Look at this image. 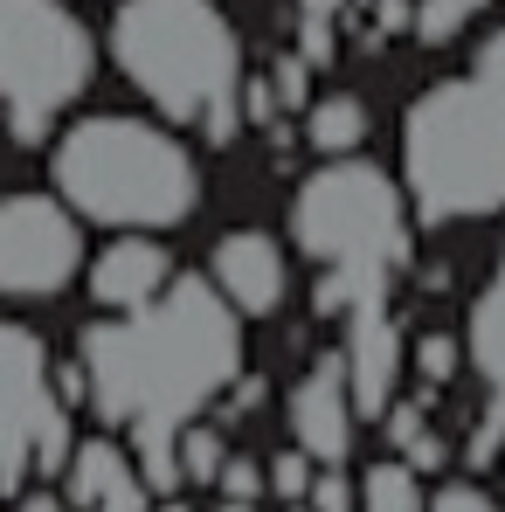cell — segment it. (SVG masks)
Listing matches in <instances>:
<instances>
[{
    "instance_id": "22",
    "label": "cell",
    "mask_w": 505,
    "mask_h": 512,
    "mask_svg": "<svg viewBox=\"0 0 505 512\" xmlns=\"http://www.w3.org/2000/svg\"><path fill=\"white\" fill-rule=\"evenodd\" d=\"M429 512H505L478 478H443V485H429Z\"/></svg>"
},
{
    "instance_id": "17",
    "label": "cell",
    "mask_w": 505,
    "mask_h": 512,
    "mask_svg": "<svg viewBox=\"0 0 505 512\" xmlns=\"http://www.w3.org/2000/svg\"><path fill=\"white\" fill-rule=\"evenodd\" d=\"M229 464V436L215 423H187L180 429V485H215Z\"/></svg>"
},
{
    "instance_id": "9",
    "label": "cell",
    "mask_w": 505,
    "mask_h": 512,
    "mask_svg": "<svg viewBox=\"0 0 505 512\" xmlns=\"http://www.w3.org/2000/svg\"><path fill=\"white\" fill-rule=\"evenodd\" d=\"M284 416H291V443H298L312 464H346V457H353L360 409H353V388H346V360H339V353L312 360V367L298 374Z\"/></svg>"
},
{
    "instance_id": "4",
    "label": "cell",
    "mask_w": 505,
    "mask_h": 512,
    "mask_svg": "<svg viewBox=\"0 0 505 512\" xmlns=\"http://www.w3.org/2000/svg\"><path fill=\"white\" fill-rule=\"evenodd\" d=\"M402 194L429 229L505 215V97L478 77H443L402 111Z\"/></svg>"
},
{
    "instance_id": "19",
    "label": "cell",
    "mask_w": 505,
    "mask_h": 512,
    "mask_svg": "<svg viewBox=\"0 0 505 512\" xmlns=\"http://www.w3.org/2000/svg\"><path fill=\"white\" fill-rule=\"evenodd\" d=\"M485 7H492V0H416V21H409V28H416L422 42H450V35H464V21L485 14Z\"/></svg>"
},
{
    "instance_id": "12",
    "label": "cell",
    "mask_w": 505,
    "mask_h": 512,
    "mask_svg": "<svg viewBox=\"0 0 505 512\" xmlns=\"http://www.w3.org/2000/svg\"><path fill=\"white\" fill-rule=\"evenodd\" d=\"M167 284H173V256L146 229H125L118 243H104V256L90 263V298L104 312H132V305L160 298Z\"/></svg>"
},
{
    "instance_id": "11",
    "label": "cell",
    "mask_w": 505,
    "mask_h": 512,
    "mask_svg": "<svg viewBox=\"0 0 505 512\" xmlns=\"http://www.w3.org/2000/svg\"><path fill=\"white\" fill-rule=\"evenodd\" d=\"M63 499H70V512H153V492H146L132 450L111 443V436H90V443L70 450Z\"/></svg>"
},
{
    "instance_id": "29",
    "label": "cell",
    "mask_w": 505,
    "mask_h": 512,
    "mask_svg": "<svg viewBox=\"0 0 505 512\" xmlns=\"http://www.w3.org/2000/svg\"><path fill=\"white\" fill-rule=\"evenodd\" d=\"M284 512H312V506H284Z\"/></svg>"
},
{
    "instance_id": "14",
    "label": "cell",
    "mask_w": 505,
    "mask_h": 512,
    "mask_svg": "<svg viewBox=\"0 0 505 512\" xmlns=\"http://www.w3.org/2000/svg\"><path fill=\"white\" fill-rule=\"evenodd\" d=\"M367 132H374V118H367V104L353 97V90H333V97H319L312 111H305V139H312V153H360L367 146Z\"/></svg>"
},
{
    "instance_id": "16",
    "label": "cell",
    "mask_w": 505,
    "mask_h": 512,
    "mask_svg": "<svg viewBox=\"0 0 505 512\" xmlns=\"http://www.w3.org/2000/svg\"><path fill=\"white\" fill-rule=\"evenodd\" d=\"M409 367H416L422 395L450 388V381L464 374V333H416V340H409Z\"/></svg>"
},
{
    "instance_id": "8",
    "label": "cell",
    "mask_w": 505,
    "mask_h": 512,
    "mask_svg": "<svg viewBox=\"0 0 505 512\" xmlns=\"http://www.w3.org/2000/svg\"><path fill=\"white\" fill-rule=\"evenodd\" d=\"M84 270V229L70 201L7 194L0 201V298H56Z\"/></svg>"
},
{
    "instance_id": "26",
    "label": "cell",
    "mask_w": 505,
    "mask_h": 512,
    "mask_svg": "<svg viewBox=\"0 0 505 512\" xmlns=\"http://www.w3.org/2000/svg\"><path fill=\"white\" fill-rule=\"evenodd\" d=\"M305 70H312L305 56H277V104H284V111L305 104Z\"/></svg>"
},
{
    "instance_id": "1",
    "label": "cell",
    "mask_w": 505,
    "mask_h": 512,
    "mask_svg": "<svg viewBox=\"0 0 505 512\" xmlns=\"http://www.w3.org/2000/svg\"><path fill=\"white\" fill-rule=\"evenodd\" d=\"M84 402L132 436L153 499H180V429L201 423L243 374V312L208 277H173L160 298L111 312L77 340Z\"/></svg>"
},
{
    "instance_id": "15",
    "label": "cell",
    "mask_w": 505,
    "mask_h": 512,
    "mask_svg": "<svg viewBox=\"0 0 505 512\" xmlns=\"http://www.w3.org/2000/svg\"><path fill=\"white\" fill-rule=\"evenodd\" d=\"M360 512H429V485L402 457H381L360 471Z\"/></svg>"
},
{
    "instance_id": "28",
    "label": "cell",
    "mask_w": 505,
    "mask_h": 512,
    "mask_svg": "<svg viewBox=\"0 0 505 512\" xmlns=\"http://www.w3.org/2000/svg\"><path fill=\"white\" fill-rule=\"evenodd\" d=\"M215 512H256V506H243V499H222V506H215Z\"/></svg>"
},
{
    "instance_id": "20",
    "label": "cell",
    "mask_w": 505,
    "mask_h": 512,
    "mask_svg": "<svg viewBox=\"0 0 505 512\" xmlns=\"http://www.w3.org/2000/svg\"><path fill=\"white\" fill-rule=\"evenodd\" d=\"M312 457L291 443V450H277L270 464H263V485H270V499H284V506H305V492H312Z\"/></svg>"
},
{
    "instance_id": "2",
    "label": "cell",
    "mask_w": 505,
    "mask_h": 512,
    "mask_svg": "<svg viewBox=\"0 0 505 512\" xmlns=\"http://www.w3.org/2000/svg\"><path fill=\"white\" fill-rule=\"evenodd\" d=\"M291 243L319 270V312H374L395 305V284L409 277V194L402 180L360 153H339L291 194Z\"/></svg>"
},
{
    "instance_id": "25",
    "label": "cell",
    "mask_w": 505,
    "mask_h": 512,
    "mask_svg": "<svg viewBox=\"0 0 505 512\" xmlns=\"http://www.w3.org/2000/svg\"><path fill=\"white\" fill-rule=\"evenodd\" d=\"M471 77L478 84H492L505 97V28H492L485 42H478V56H471Z\"/></svg>"
},
{
    "instance_id": "10",
    "label": "cell",
    "mask_w": 505,
    "mask_h": 512,
    "mask_svg": "<svg viewBox=\"0 0 505 512\" xmlns=\"http://www.w3.org/2000/svg\"><path fill=\"white\" fill-rule=\"evenodd\" d=\"M208 284L243 312V319H270L284 312L291 298V263H284V243L263 236V229H229L215 256H208Z\"/></svg>"
},
{
    "instance_id": "24",
    "label": "cell",
    "mask_w": 505,
    "mask_h": 512,
    "mask_svg": "<svg viewBox=\"0 0 505 512\" xmlns=\"http://www.w3.org/2000/svg\"><path fill=\"white\" fill-rule=\"evenodd\" d=\"M395 457H402L409 471H422V478H429V471H443V464H450V443H443L436 429H416V436H409Z\"/></svg>"
},
{
    "instance_id": "31",
    "label": "cell",
    "mask_w": 505,
    "mask_h": 512,
    "mask_svg": "<svg viewBox=\"0 0 505 512\" xmlns=\"http://www.w3.org/2000/svg\"><path fill=\"white\" fill-rule=\"evenodd\" d=\"M499 464H505V457H499Z\"/></svg>"
},
{
    "instance_id": "3",
    "label": "cell",
    "mask_w": 505,
    "mask_h": 512,
    "mask_svg": "<svg viewBox=\"0 0 505 512\" xmlns=\"http://www.w3.org/2000/svg\"><path fill=\"white\" fill-rule=\"evenodd\" d=\"M111 63L160 118L208 132L215 146L243 125V35L215 0H125L111 14Z\"/></svg>"
},
{
    "instance_id": "18",
    "label": "cell",
    "mask_w": 505,
    "mask_h": 512,
    "mask_svg": "<svg viewBox=\"0 0 505 512\" xmlns=\"http://www.w3.org/2000/svg\"><path fill=\"white\" fill-rule=\"evenodd\" d=\"M353 0H298V56L319 70V63H333V28L339 14H346Z\"/></svg>"
},
{
    "instance_id": "6",
    "label": "cell",
    "mask_w": 505,
    "mask_h": 512,
    "mask_svg": "<svg viewBox=\"0 0 505 512\" xmlns=\"http://www.w3.org/2000/svg\"><path fill=\"white\" fill-rule=\"evenodd\" d=\"M97 77V42L63 0H0V111L21 146L49 139V125Z\"/></svg>"
},
{
    "instance_id": "27",
    "label": "cell",
    "mask_w": 505,
    "mask_h": 512,
    "mask_svg": "<svg viewBox=\"0 0 505 512\" xmlns=\"http://www.w3.org/2000/svg\"><path fill=\"white\" fill-rule=\"evenodd\" d=\"M14 512H70V499H63V492H21Z\"/></svg>"
},
{
    "instance_id": "21",
    "label": "cell",
    "mask_w": 505,
    "mask_h": 512,
    "mask_svg": "<svg viewBox=\"0 0 505 512\" xmlns=\"http://www.w3.org/2000/svg\"><path fill=\"white\" fill-rule=\"evenodd\" d=\"M305 506H312V512H360V478H353L346 464H319Z\"/></svg>"
},
{
    "instance_id": "7",
    "label": "cell",
    "mask_w": 505,
    "mask_h": 512,
    "mask_svg": "<svg viewBox=\"0 0 505 512\" xmlns=\"http://www.w3.org/2000/svg\"><path fill=\"white\" fill-rule=\"evenodd\" d=\"M77 450L70 402L56 395L49 346L0 319V492H21L35 471L56 478Z\"/></svg>"
},
{
    "instance_id": "23",
    "label": "cell",
    "mask_w": 505,
    "mask_h": 512,
    "mask_svg": "<svg viewBox=\"0 0 505 512\" xmlns=\"http://www.w3.org/2000/svg\"><path fill=\"white\" fill-rule=\"evenodd\" d=\"M215 492H222V499H243V506H256V499L270 492V485H263V464H256V457H236V450H229V464H222Z\"/></svg>"
},
{
    "instance_id": "13",
    "label": "cell",
    "mask_w": 505,
    "mask_h": 512,
    "mask_svg": "<svg viewBox=\"0 0 505 512\" xmlns=\"http://www.w3.org/2000/svg\"><path fill=\"white\" fill-rule=\"evenodd\" d=\"M464 367L478 374L485 402H499V409H505V250H499V263H492V284H485L478 305H471V326H464Z\"/></svg>"
},
{
    "instance_id": "30",
    "label": "cell",
    "mask_w": 505,
    "mask_h": 512,
    "mask_svg": "<svg viewBox=\"0 0 505 512\" xmlns=\"http://www.w3.org/2000/svg\"><path fill=\"white\" fill-rule=\"evenodd\" d=\"M353 7H367V0H353Z\"/></svg>"
},
{
    "instance_id": "5",
    "label": "cell",
    "mask_w": 505,
    "mask_h": 512,
    "mask_svg": "<svg viewBox=\"0 0 505 512\" xmlns=\"http://www.w3.org/2000/svg\"><path fill=\"white\" fill-rule=\"evenodd\" d=\"M56 194L104 229H180L201 208V167L167 125L104 111L63 132Z\"/></svg>"
}]
</instances>
